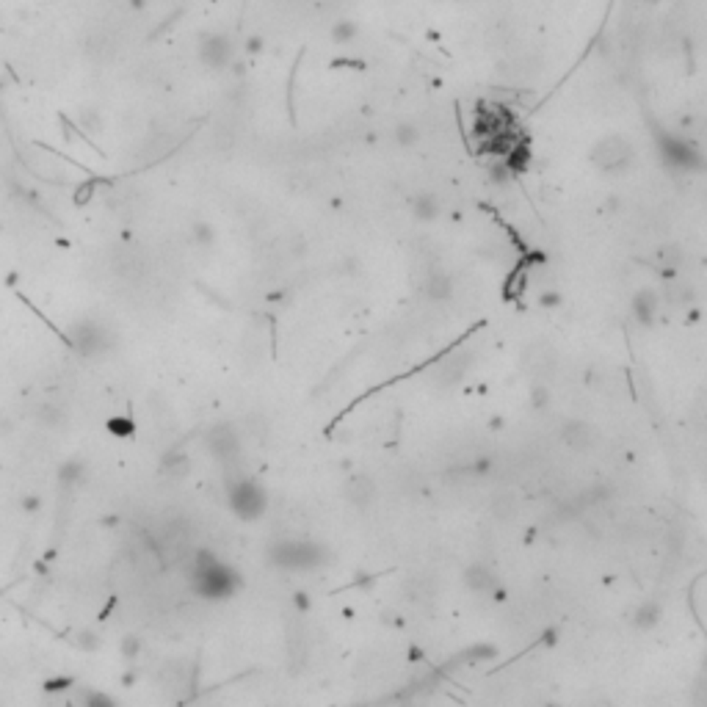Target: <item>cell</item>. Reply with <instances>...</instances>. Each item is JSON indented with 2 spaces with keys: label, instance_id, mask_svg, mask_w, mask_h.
<instances>
[{
  "label": "cell",
  "instance_id": "6da1fadb",
  "mask_svg": "<svg viewBox=\"0 0 707 707\" xmlns=\"http://www.w3.org/2000/svg\"><path fill=\"white\" fill-rule=\"evenodd\" d=\"M20 503H22V509H25V511H31V514L42 509V497H39V494H22V500H20Z\"/></svg>",
  "mask_w": 707,
  "mask_h": 707
}]
</instances>
